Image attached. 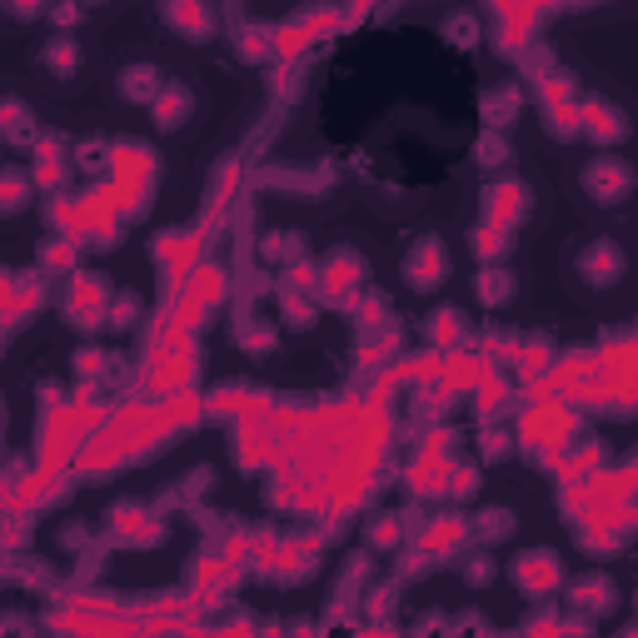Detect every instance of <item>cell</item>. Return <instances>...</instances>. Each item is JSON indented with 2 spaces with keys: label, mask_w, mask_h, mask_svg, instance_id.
I'll use <instances>...</instances> for the list:
<instances>
[{
  "label": "cell",
  "mask_w": 638,
  "mask_h": 638,
  "mask_svg": "<svg viewBox=\"0 0 638 638\" xmlns=\"http://www.w3.org/2000/svg\"><path fill=\"white\" fill-rule=\"evenodd\" d=\"M484 215H489V225L514 230L519 220L529 215V185H524V180H499V185H489Z\"/></svg>",
  "instance_id": "6da1fadb"
},
{
  "label": "cell",
  "mask_w": 638,
  "mask_h": 638,
  "mask_svg": "<svg viewBox=\"0 0 638 638\" xmlns=\"http://www.w3.org/2000/svg\"><path fill=\"white\" fill-rule=\"evenodd\" d=\"M359 284H365V260H359V254L339 250L319 264V294H324V300H345L349 290H359Z\"/></svg>",
  "instance_id": "7a4b0ae2"
},
{
  "label": "cell",
  "mask_w": 638,
  "mask_h": 638,
  "mask_svg": "<svg viewBox=\"0 0 638 638\" xmlns=\"http://www.w3.org/2000/svg\"><path fill=\"white\" fill-rule=\"evenodd\" d=\"M633 185V170L623 165V160H593L589 170H583V190H589L599 205H613V200H623Z\"/></svg>",
  "instance_id": "3957f363"
},
{
  "label": "cell",
  "mask_w": 638,
  "mask_h": 638,
  "mask_svg": "<svg viewBox=\"0 0 638 638\" xmlns=\"http://www.w3.org/2000/svg\"><path fill=\"white\" fill-rule=\"evenodd\" d=\"M404 274H409L414 290H434V284L449 274V250H444L439 240H419L409 250V264H404Z\"/></svg>",
  "instance_id": "277c9868"
},
{
  "label": "cell",
  "mask_w": 638,
  "mask_h": 638,
  "mask_svg": "<svg viewBox=\"0 0 638 638\" xmlns=\"http://www.w3.org/2000/svg\"><path fill=\"white\" fill-rule=\"evenodd\" d=\"M105 304H110V290L100 284V274H80V280L70 284V319H76L80 329L105 324Z\"/></svg>",
  "instance_id": "5b68a950"
},
{
  "label": "cell",
  "mask_w": 638,
  "mask_h": 638,
  "mask_svg": "<svg viewBox=\"0 0 638 638\" xmlns=\"http://www.w3.org/2000/svg\"><path fill=\"white\" fill-rule=\"evenodd\" d=\"M579 135H589V140H599V145H613V140L629 135V120L603 100H583L579 105Z\"/></svg>",
  "instance_id": "8992f818"
},
{
  "label": "cell",
  "mask_w": 638,
  "mask_h": 638,
  "mask_svg": "<svg viewBox=\"0 0 638 638\" xmlns=\"http://www.w3.org/2000/svg\"><path fill=\"white\" fill-rule=\"evenodd\" d=\"M165 20L190 40L215 36V10H210V0H165Z\"/></svg>",
  "instance_id": "52a82bcc"
},
{
  "label": "cell",
  "mask_w": 638,
  "mask_h": 638,
  "mask_svg": "<svg viewBox=\"0 0 638 638\" xmlns=\"http://www.w3.org/2000/svg\"><path fill=\"white\" fill-rule=\"evenodd\" d=\"M559 579H563V569H559L554 554H524V559H514V583H519V589H529V593L559 589Z\"/></svg>",
  "instance_id": "ba28073f"
},
{
  "label": "cell",
  "mask_w": 638,
  "mask_h": 638,
  "mask_svg": "<svg viewBox=\"0 0 638 638\" xmlns=\"http://www.w3.org/2000/svg\"><path fill=\"white\" fill-rule=\"evenodd\" d=\"M579 270H583L589 284H613L623 274V250L609 244V240H599V244H589V250L579 254Z\"/></svg>",
  "instance_id": "9c48e42d"
},
{
  "label": "cell",
  "mask_w": 638,
  "mask_h": 638,
  "mask_svg": "<svg viewBox=\"0 0 638 638\" xmlns=\"http://www.w3.org/2000/svg\"><path fill=\"white\" fill-rule=\"evenodd\" d=\"M190 105H195V95H190L185 85H160V95L150 100L155 125H160V130H175V125H185Z\"/></svg>",
  "instance_id": "30bf717a"
},
{
  "label": "cell",
  "mask_w": 638,
  "mask_h": 638,
  "mask_svg": "<svg viewBox=\"0 0 638 638\" xmlns=\"http://www.w3.org/2000/svg\"><path fill=\"white\" fill-rule=\"evenodd\" d=\"M569 599L579 603V609H589V613H603V609H613V579H603V573H583V579L569 589Z\"/></svg>",
  "instance_id": "8fae6325"
},
{
  "label": "cell",
  "mask_w": 638,
  "mask_h": 638,
  "mask_svg": "<svg viewBox=\"0 0 638 638\" xmlns=\"http://www.w3.org/2000/svg\"><path fill=\"white\" fill-rule=\"evenodd\" d=\"M464 534H469V524L464 519H434L429 529H424V554H454V549L464 544Z\"/></svg>",
  "instance_id": "7c38bea8"
},
{
  "label": "cell",
  "mask_w": 638,
  "mask_h": 638,
  "mask_svg": "<svg viewBox=\"0 0 638 638\" xmlns=\"http://www.w3.org/2000/svg\"><path fill=\"white\" fill-rule=\"evenodd\" d=\"M160 85H165V80H160V70H155V66H130V70L120 76L125 100H135V105H150L155 95H160Z\"/></svg>",
  "instance_id": "4fadbf2b"
},
{
  "label": "cell",
  "mask_w": 638,
  "mask_h": 638,
  "mask_svg": "<svg viewBox=\"0 0 638 638\" xmlns=\"http://www.w3.org/2000/svg\"><path fill=\"white\" fill-rule=\"evenodd\" d=\"M0 135L5 140H36V125H30V110L20 100H0Z\"/></svg>",
  "instance_id": "5bb4252c"
},
{
  "label": "cell",
  "mask_w": 638,
  "mask_h": 638,
  "mask_svg": "<svg viewBox=\"0 0 638 638\" xmlns=\"http://www.w3.org/2000/svg\"><path fill=\"white\" fill-rule=\"evenodd\" d=\"M30 200V180L20 170H0V215H20Z\"/></svg>",
  "instance_id": "9a60e30c"
},
{
  "label": "cell",
  "mask_w": 638,
  "mask_h": 638,
  "mask_svg": "<svg viewBox=\"0 0 638 638\" xmlns=\"http://www.w3.org/2000/svg\"><path fill=\"white\" fill-rule=\"evenodd\" d=\"M444 478H449V464L434 459V454H424V459L409 469V484L419 489V494H444Z\"/></svg>",
  "instance_id": "2e32d148"
},
{
  "label": "cell",
  "mask_w": 638,
  "mask_h": 638,
  "mask_svg": "<svg viewBox=\"0 0 638 638\" xmlns=\"http://www.w3.org/2000/svg\"><path fill=\"white\" fill-rule=\"evenodd\" d=\"M429 339H434L439 349L459 345V339H464V314H459V310H434V314H429Z\"/></svg>",
  "instance_id": "e0dca14e"
},
{
  "label": "cell",
  "mask_w": 638,
  "mask_h": 638,
  "mask_svg": "<svg viewBox=\"0 0 638 638\" xmlns=\"http://www.w3.org/2000/svg\"><path fill=\"white\" fill-rule=\"evenodd\" d=\"M509 230H499V225H474L469 230V250H474V260H499V254L509 250Z\"/></svg>",
  "instance_id": "ac0fdd59"
},
{
  "label": "cell",
  "mask_w": 638,
  "mask_h": 638,
  "mask_svg": "<svg viewBox=\"0 0 638 638\" xmlns=\"http://www.w3.org/2000/svg\"><path fill=\"white\" fill-rule=\"evenodd\" d=\"M474 529H478V539H484V544H499V539L514 534V514H509V509H484Z\"/></svg>",
  "instance_id": "d6986e66"
},
{
  "label": "cell",
  "mask_w": 638,
  "mask_h": 638,
  "mask_svg": "<svg viewBox=\"0 0 638 638\" xmlns=\"http://www.w3.org/2000/svg\"><path fill=\"white\" fill-rule=\"evenodd\" d=\"M509 290H514V284H509V274H504V270H484V274L474 280L478 304H504V300H509Z\"/></svg>",
  "instance_id": "ffe728a7"
},
{
  "label": "cell",
  "mask_w": 638,
  "mask_h": 638,
  "mask_svg": "<svg viewBox=\"0 0 638 638\" xmlns=\"http://www.w3.org/2000/svg\"><path fill=\"white\" fill-rule=\"evenodd\" d=\"M220 294H225V274H220L215 264H205V270H195V310H205V304H215Z\"/></svg>",
  "instance_id": "44dd1931"
},
{
  "label": "cell",
  "mask_w": 638,
  "mask_h": 638,
  "mask_svg": "<svg viewBox=\"0 0 638 638\" xmlns=\"http://www.w3.org/2000/svg\"><path fill=\"white\" fill-rule=\"evenodd\" d=\"M46 66L56 70V76H70V70L80 66V46L76 40H56V46L46 50Z\"/></svg>",
  "instance_id": "7402d4cb"
},
{
  "label": "cell",
  "mask_w": 638,
  "mask_h": 638,
  "mask_svg": "<svg viewBox=\"0 0 638 638\" xmlns=\"http://www.w3.org/2000/svg\"><path fill=\"white\" fill-rule=\"evenodd\" d=\"M135 314H140V300H135L130 290H125V294H110V304H105V319H110L115 329L135 324Z\"/></svg>",
  "instance_id": "603a6c76"
},
{
  "label": "cell",
  "mask_w": 638,
  "mask_h": 638,
  "mask_svg": "<svg viewBox=\"0 0 638 638\" xmlns=\"http://www.w3.org/2000/svg\"><path fill=\"white\" fill-rule=\"evenodd\" d=\"M549 130H554L559 140L579 135V105H549Z\"/></svg>",
  "instance_id": "cb8c5ba5"
},
{
  "label": "cell",
  "mask_w": 638,
  "mask_h": 638,
  "mask_svg": "<svg viewBox=\"0 0 638 638\" xmlns=\"http://www.w3.org/2000/svg\"><path fill=\"white\" fill-rule=\"evenodd\" d=\"M444 489H449V494H474V489H478V469H474V464H449Z\"/></svg>",
  "instance_id": "d4e9b609"
},
{
  "label": "cell",
  "mask_w": 638,
  "mask_h": 638,
  "mask_svg": "<svg viewBox=\"0 0 638 638\" xmlns=\"http://www.w3.org/2000/svg\"><path fill=\"white\" fill-rule=\"evenodd\" d=\"M76 244L80 240H56V244H50V250H46V270H66V264H76Z\"/></svg>",
  "instance_id": "484cf974"
},
{
  "label": "cell",
  "mask_w": 638,
  "mask_h": 638,
  "mask_svg": "<svg viewBox=\"0 0 638 638\" xmlns=\"http://www.w3.org/2000/svg\"><path fill=\"white\" fill-rule=\"evenodd\" d=\"M399 529H404V524H399V514H385L375 529H369V539H375L379 549H389V544H399Z\"/></svg>",
  "instance_id": "4316f807"
},
{
  "label": "cell",
  "mask_w": 638,
  "mask_h": 638,
  "mask_svg": "<svg viewBox=\"0 0 638 638\" xmlns=\"http://www.w3.org/2000/svg\"><path fill=\"white\" fill-rule=\"evenodd\" d=\"M449 36H454V46H474V40H478L474 15H454V20H449Z\"/></svg>",
  "instance_id": "83f0119b"
},
{
  "label": "cell",
  "mask_w": 638,
  "mask_h": 638,
  "mask_svg": "<svg viewBox=\"0 0 638 638\" xmlns=\"http://www.w3.org/2000/svg\"><path fill=\"white\" fill-rule=\"evenodd\" d=\"M464 579H469V583H489V579H494V563H489L484 554L469 559V563H464Z\"/></svg>",
  "instance_id": "f1b7e54d"
},
{
  "label": "cell",
  "mask_w": 638,
  "mask_h": 638,
  "mask_svg": "<svg viewBox=\"0 0 638 638\" xmlns=\"http://www.w3.org/2000/svg\"><path fill=\"white\" fill-rule=\"evenodd\" d=\"M478 165H499V160H504V140H499V135H484V140H478Z\"/></svg>",
  "instance_id": "f546056e"
},
{
  "label": "cell",
  "mask_w": 638,
  "mask_h": 638,
  "mask_svg": "<svg viewBox=\"0 0 638 638\" xmlns=\"http://www.w3.org/2000/svg\"><path fill=\"white\" fill-rule=\"evenodd\" d=\"M76 369H80V375H100L105 355H100V349H85V355H76Z\"/></svg>",
  "instance_id": "4dcf8cb0"
},
{
  "label": "cell",
  "mask_w": 638,
  "mask_h": 638,
  "mask_svg": "<svg viewBox=\"0 0 638 638\" xmlns=\"http://www.w3.org/2000/svg\"><path fill=\"white\" fill-rule=\"evenodd\" d=\"M484 454H489V459H504L509 439H504V434H484Z\"/></svg>",
  "instance_id": "1f68e13d"
},
{
  "label": "cell",
  "mask_w": 638,
  "mask_h": 638,
  "mask_svg": "<svg viewBox=\"0 0 638 638\" xmlns=\"http://www.w3.org/2000/svg\"><path fill=\"white\" fill-rule=\"evenodd\" d=\"M10 10L15 15H36V10H46V0H10Z\"/></svg>",
  "instance_id": "d6a6232c"
},
{
  "label": "cell",
  "mask_w": 638,
  "mask_h": 638,
  "mask_svg": "<svg viewBox=\"0 0 638 638\" xmlns=\"http://www.w3.org/2000/svg\"><path fill=\"white\" fill-rule=\"evenodd\" d=\"M56 20H60V26H70V20H80V5H56Z\"/></svg>",
  "instance_id": "836d02e7"
}]
</instances>
